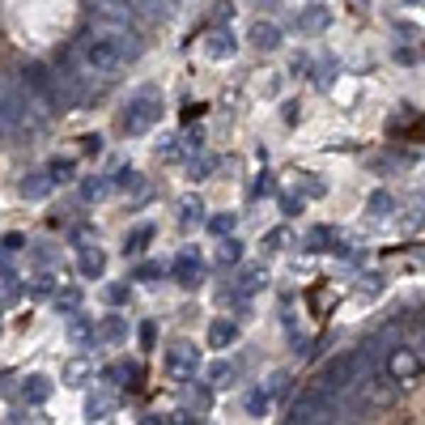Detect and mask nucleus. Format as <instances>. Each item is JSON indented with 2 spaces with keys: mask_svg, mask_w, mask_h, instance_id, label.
I'll use <instances>...</instances> for the list:
<instances>
[{
  "mask_svg": "<svg viewBox=\"0 0 425 425\" xmlns=\"http://www.w3.org/2000/svg\"><path fill=\"white\" fill-rule=\"evenodd\" d=\"M281 213H285V217H298V213H302V200H294V196H281Z\"/></svg>",
  "mask_w": 425,
  "mask_h": 425,
  "instance_id": "44",
  "label": "nucleus"
},
{
  "mask_svg": "<svg viewBox=\"0 0 425 425\" xmlns=\"http://www.w3.org/2000/svg\"><path fill=\"white\" fill-rule=\"evenodd\" d=\"M68 336L81 345V341H89V336H98V332L89 328V319H85V315H77V311H72V319H68Z\"/></svg>",
  "mask_w": 425,
  "mask_h": 425,
  "instance_id": "30",
  "label": "nucleus"
},
{
  "mask_svg": "<svg viewBox=\"0 0 425 425\" xmlns=\"http://www.w3.org/2000/svg\"><path fill=\"white\" fill-rule=\"evenodd\" d=\"M89 9H94V17H111V21H132L136 17L132 0H89Z\"/></svg>",
  "mask_w": 425,
  "mask_h": 425,
  "instance_id": "9",
  "label": "nucleus"
},
{
  "mask_svg": "<svg viewBox=\"0 0 425 425\" xmlns=\"http://www.w3.org/2000/svg\"><path fill=\"white\" fill-rule=\"evenodd\" d=\"M234 341H238V324L234 319H213L209 324V345L213 349H230Z\"/></svg>",
  "mask_w": 425,
  "mask_h": 425,
  "instance_id": "12",
  "label": "nucleus"
},
{
  "mask_svg": "<svg viewBox=\"0 0 425 425\" xmlns=\"http://www.w3.org/2000/svg\"><path fill=\"white\" fill-rule=\"evenodd\" d=\"M166 370H170L175 379L196 375V370H200V349H196L192 341H175V345L166 349Z\"/></svg>",
  "mask_w": 425,
  "mask_h": 425,
  "instance_id": "7",
  "label": "nucleus"
},
{
  "mask_svg": "<svg viewBox=\"0 0 425 425\" xmlns=\"http://www.w3.org/2000/svg\"><path fill=\"white\" fill-rule=\"evenodd\" d=\"M183 145H187V149H196V153H200V149H204V132H200V128H192V132H187V136H183Z\"/></svg>",
  "mask_w": 425,
  "mask_h": 425,
  "instance_id": "43",
  "label": "nucleus"
},
{
  "mask_svg": "<svg viewBox=\"0 0 425 425\" xmlns=\"http://www.w3.org/2000/svg\"><path fill=\"white\" fill-rule=\"evenodd\" d=\"M366 366H370L366 349H362V353H341L336 362H328V366H324V375H319V387H328L332 396H341V392H353Z\"/></svg>",
  "mask_w": 425,
  "mask_h": 425,
  "instance_id": "2",
  "label": "nucleus"
},
{
  "mask_svg": "<svg viewBox=\"0 0 425 425\" xmlns=\"http://www.w3.org/2000/svg\"><path fill=\"white\" fill-rule=\"evenodd\" d=\"M328 26H332V9H324V4L302 9V13H298V21H294V30H298V34H324Z\"/></svg>",
  "mask_w": 425,
  "mask_h": 425,
  "instance_id": "8",
  "label": "nucleus"
},
{
  "mask_svg": "<svg viewBox=\"0 0 425 425\" xmlns=\"http://www.w3.org/2000/svg\"><path fill=\"white\" fill-rule=\"evenodd\" d=\"M0 123H4V119H0Z\"/></svg>",
  "mask_w": 425,
  "mask_h": 425,
  "instance_id": "52",
  "label": "nucleus"
},
{
  "mask_svg": "<svg viewBox=\"0 0 425 425\" xmlns=\"http://www.w3.org/2000/svg\"><path fill=\"white\" fill-rule=\"evenodd\" d=\"M289 68H294V77H298V72L307 77V72H311V55H294V64H289Z\"/></svg>",
  "mask_w": 425,
  "mask_h": 425,
  "instance_id": "48",
  "label": "nucleus"
},
{
  "mask_svg": "<svg viewBox=\"0 0 425 425\" xmlns=\"http://www.w3.org/2000/svg\"><path fill=\"white\" fill-rule=\"evenodd\" d=\"M21 247H26V238H21V234H4V238H0V251H4V255H17Z\"/></svg>",
  "mask_w": 425,
  "mask_h": 425,
  "instance_id": "40",
  "label": "nucleus"
},
{
  "mask_svg": "<svg viewBox=\"0 0 425 425\" xmlns=\"http://www.w3.org/2000/svg\"><path fill=\"white\" fill-rule=\"evenodd\" d=\"M192 400H196V409H200V413H209V404H213V392H209V387H196V396H192Z\"/></svg>",
  "mask_w": 425,
  "mask_h": 425,
  "instance_id": "47",
  "label": "nucleus"
},
{
  "mask_svg": "<svg viewBox=\"0 0 425 425\" xmlns=\"http://www.w3.org/2000/svg\"><path fill=\"white\" fill-rule=\"evenodd\" d=\"M102 298H106V307H123L128 302V285H106Z\"/></svg>",
  "mask_w": 425,
  "mask_h": 425,
  "instance_id": "38",
  "label": "nucleus"
},
{
  "mask_svg": "<svg viewBox=\"0 0 425 425\" xmlns=\"http://www.w3.org/2000/svg\"><path fill=\"white\" fill-rule=\"evenodd\" d=\"M81 145H85V153H98V149H102V140H98V136H85Z\"/></svg>",
  "mask_w": 425,
  "mask_h": 425,
  "instance_id": "50",
  "label": "nucleus"
},
{
  "mask_svg": "<svg viewBox=\"0 0 425 425\" xmlns=\"http://www.w3.org/2000/svg\"><path fill=\"white\" fill-rule=\"evenodd\" d=\"M298 192H302V196H311V200H319V196H324L328 187H324V183H319L315 175H302V179H298Z\"/></svg>",
  "mask_w": 425,
  "mask_h": 425,
  "instance_id": "33",
  "label": "nucleus"
},
{
  "mask_svg": "<svg viewBox=\"0 0 425 425\" xmlns=\"http://www.w3.org/2000/svg\"><path fill=\"white\" fill-rule=\"evenodd\" d=\"M230 17H234V9H230V4H217V13H213V21L221 26V21H230Z\"/></svg>",
  "mask_w": 425,
  "mask_h": 425,
  "instance_id": "49",
  "label": "nucleus"
},
{
  "mask_svg": "<svg viewBox=\"0 0 425 425\" xmlns=\"http://www.w3.org/2000/svg\"><path fill=\"white\" fill-rule=\"evenodd\" d=\"M281 243H285V226H277V230H268V234H264V247H268V251H277Z\"/></svg>",
  "mask_w": 425,
  "mask_h": 425,
  "instance_id": "42",
  "label": "nucleus"
},
{
  "mask_svg": "<svg viewBox=\"0 0 425 425\" xmlns=\"http://www.w3.org/2000/svg\"><path fill=\"white\" fill-rule=\"evenodd\" d=\"M383 370H387L392 379H400V383H413V379H421L425 358L421 353H413V349H392L387 362H383Z\"/></svg>",
  "mask_w": 425,
  "mask_h": 425,
  "instance_id": "5",
  "label": "nucleus"
},
{
  "mask_svg": "<svg viewBox=\"0 0 425 425\" xmlns=\"http://www.w3.org/2000/svg\"><path fill=\"white\" fill-rule=\"evenodd\" d=\"M162 272H166V268H162L158 260H149V264H140V268L132 272V281H153V277H162Z\"/></svg>",
  "mask_w": 425,
  "mask_h": 425,
  "instance_id": "37",
  "label": "nucleus"
},
{
  "mask_svg": "<svg viewBox=\"0 0 425 425\" xmlns=\"http://www.w3.org/2000/svg\"><path fill=\"white\" fill-rule=\"evenodd\" d=\"M234 226H238V217H234V213H217V217H209V234H217V238L234 234Z\"/></svg>",
  "mask_w": 425,
  "mask_h": 425,
  "instance_id": "29",
  "label": "nucleus"
},
{
  "mask_svg": "<svg viewBox=\"0 0 425 425\" xmlns=\"http://www.w3.org/2000/svg\"><path fill=\"white\" fill-rule=\"evenodd\" d=\"M132 9L145 13V17H153V21H166L175 13V0H132Z\"/></svg>",
  "mask_w": 425,
  "mask_h": 425,
  "instance_id": "19",
  "label": "nucleus"
},
{
  "mask_svg": "<svg viewBox=\"0 0 425 425\" xmlns=\"http://www.w3.org/2000/svg\"><path fill=\"white\" fill-rule=\"evenodd\" d=\"M251 196H277V183H272V175H260V179L251 183Z\"/></svg>",
  "mask_w": 425,
  "mask_h": 425,
  "instance_id": "39",
  "label": "nucleus"
},
{
  "mask_svg": "<svg viewBox=\"0 0 425 425\" xmlns=\"http://www.w3.org/2000/svg\"><path fill=\"white\" fill-rule=\"evenodd\" d=\"M111 183H115L119 192H145V183H140V175H136V170H128V166H123L119 175H111Z\"/></svg>",
  "mask_w": 425,
  "mask_h": 425,
  "instance_id": "28",
  "label": "nucleus"
},
{
  "mask_svg": "<svg viewBox=\"0 0 425 425\" xmlns=\"http://www.w3.org/2000/svg\"><path fill=\"white\" fill-rule=\"evenodd\" d=\"M336 413V396L328 387H307L294 404H289V421L298 425H315V421H332Z\"/></svg>",
  "mask_w": 425,
  "mask_h": 425,
  "instance_id": "3",
  "label": "nucleus"
},
{
  "mask_svg": "<svg viewBox=\"0 0 425 425\" xmlns=\"http://www.w3.org/2000/svg\"><path fill=\"white\" fill-rule=\"evenodd\" d=\"M217 166H221V162H217L213 153H200V158H192V179H209Z\"/></svg>",
  "mask_w": 425,
  "mask_h": 425,
  "instance_id": "32",
  "label": "nucleus"
},
{
  "mask_svg": "<svg viewBox=\"0 0 425 425\" xmlns=\"http://www.w3.org/2000/svg\"><path fill=\"white\" fill-rule=\"evenodd\" d=\"M366 213H375V217H392L396 213V200H392V192H370V200H366Z\"/></svg>",
  "mask_w": 425,
  "mask_h": 425,
  "instance_id": "21",
  "label": "nucleus"
},
{
  "mask_svg": "<svg viewBox=\"0 0 425 425\" xmlns=\"http://www.w3.org/2000/svg\"><path fill=\"white\" fill-rule=\"evenodd\" d=\"M238 51V38L230 34V30H213L209 34V55L213 60H226V55H234Z\"/></svg>",
  "mask_w": 425,
  "mask_h": 425,
  "instance_id": "15",
  "label": "nucleus"
},
{
  "mask_svg": "<svg viewBox=\"0 0 425 425\" xmlns=\"http://www.w3.org/2000/svg\"><path fill=\"white\" fill-rule=\"evenodd\" d=\"M302 247H307V251H332V247H336L332 226H311V230H307V238H302Z\"/></svg>",
  "mask_w": 425,
  "mask_h": 425,
  "instance_id": "16",
  "label": "nucleus"
},
{
  "mask_svg": "<svg viewBox=\"0 0 425 425\" xmlns=\"http://www.w3.org/2000/svg\"><path fill=\"white\" fill-rule=\"evenodd\" d=\"M158 119H162V102H158V94H153V89H140L136 98H128V111H123L119 128H123L128 136H140V132H149Z\"/></svg>",
  "mask_w": 425,
  "mask_h": 425,
  "instance_id": "4",
  "label": "nucleus"
},
{
  "mask_svg": "<svg viewBox=\"0 0 425 425\" xmlns=\"http://www.w3.org/2000/svg\"><path fill=\"white\" fill-rule=\"evenodd\" d=\"M260 4H277V0H260Z\"/></svg>",
  "mask_w": 425,
  "mask_h": 425,
  "instance_id": "51",
  "label": "nucleus"
},
{
  "mask_svg": "<svg viewBox=\"0 0 425 425\" xmlns=\"http://www.w3.org/2000/svg\"><path fill=\"white\" fill-rule=\"evenodd\" d=\"M77 64H81V72H85V77H98V81H115V77L128 68V55L89 30V34L81 38V47H77Z\"/></svg>",
  "mask_w": 425,
  "mask_h": 425,
  "instance_id": "1",
  "label": "nucleus"
},
{
  "mask_svg": "<svg viewBox=\"0 0 425 425\" xmlns=\"http://www.w3.org/2000/svg\"><path fill=\"white\" fill-rule=\"evenodd\" d=\"M170 277H175L183 289H196L200 277H204V260H200V251H196V247H183V251L175 255V264H170Z\"/></svg>",
  "mask_w": 425,
  "mask_h": 425,
  "instance_id": "6",
  "label": "nucleus"
},
{
  "mask_svg": "<svg viewBox=\"0 0 425 425\" xmlns=\"http://www.w3.org/2000/svg\"><path fill=\"white\" fill-rule=\"evenodd\" d=\"M77 272H81L85 281H98V277L106 272V255H102L98 247H81V260H77Z\"/></svg>",
  "mask_w": 425,
  "mask_h": 425,
  "instance_id": "10",
  "label": "nucleus"
},
{
  "mask_svg": "<svg viewBox=\"0 0 425 425\" xmlns=\"http://www.w3.org/2000/svg\"><path fill=\"white\" fill-rule=\"evenodd\" d=\"M21 396H26V404H47L51 400V379H43V375H34V379H26V387H21Z\"/></svg>",
  "mask_w": 425,
  "mask_h": 425,
  "instance_id": "17",
  "label": "nucleus"
},
{
  "mask_svg": "<svg viewBox=\"0 0 425 425\" xmlns=\"http://www.w3.org/2000/svg\"><path fill=\"white\" fill-rule=\"evenodd\" d=\"M51 187H55L51 170H38V175H26V179H21V196H26V200H43Z\"/></svg>",
  "mask_w": 425,
  "mask_h": 425,
  "instance_id": "13",
  "label": "nucleus"
},
{
  "mask_svg": "<svg viewBox=\"0 0 425 425\" xmlns=\"http://www.w3.org/2000/svg\"><path fill=\"white\" fill-rule=\"evenodd\" d=\"M200 213H204V204H200V196H183V200H179V221H183V226H192V221H200Z\"/></svg>",
  "mask_w": 425,
  "mask_h": 425,
  "instance_id": "25",
  "label": "nucleus"
},
{
  "mask_svg": "<svg viewBox=\"0 0 425 425\" xmlns=\"http://www.w3.org/2000/svg\"><path fill=\"white\" fill-rule=\"evenodd\" d=\"M209 379L221 387V383H230V379H234V366H230V362H213V366H209Z\"/></svg>",
  "mask_w": 425,
  "mask_h": 425,
  "instance_id": "36",
  "label": "nucleus"
},
{
  "mask_svg": "<svg viewBox=\"0 0 425 425\" xmlns=\"http://www.w3.org/2000/svg\"><path fill=\"white\" fill-rule=\"evenodd\" d=\"M153 341H158V328L145 319V324H140V345H145V349H153Z\"/></svg>",
  "mask_w": 425,
  "mask_h": 425,
  "instance_id": "46",
  "label": "nucleus"
},
{
  "mask_svg": "<svg viewBox=\"0 0 425 425\" xmlns=\"http://www.w3.org/2000/svg\"><path fill=\"white\" fill-rule=\"evenodd\" d=\"M102 379H106V383H136V379H140V370H136V366H128V362H115V366H106V370H102Z\"/></svg>",
  "mask_w": 425,
  "mask_h": 425,
  "instance_id": "23",
  "label": "nucleus"
},
{
  "mask_svg": "<svg viewBox=\"0 0 425 425\" xmlns=\"http://www.w3.org/2000/svg\"><path fill=\"white\" fill-rule=\"evenodd\" d=\"M55 311H60V315H72V311H81V289H77V285H64V289L55 294Z\"/></svg>",
  "mask_w": 425,
  "mask_h": 425,
  "instance_id": "22",
  "label": "nucleus"
},
{
  "mask_svg": "<svg viewBox=\"0 0 425 425\" xmlns=\"http://www.w3.org/2000/svg\"><path fill=\"white\" fill-rule=\"evenodd\" d=\"M149 243H153V226L145 221V226L128 230V238H123V255H140V251H145Z\"/></svg>",
  "mask_w": 425,
  "mask_h": 425,
  "instance_id": "18",
  "label": "nucleus"
},
{
  "mask_svg": "<svg viewBox=\"0 0 425 425\" xmlns=\"http://www.w3.org/2000/svg\"><path fill=\"white\" fill-rule=\"evenodd\" d=\"M217 260H221V264H238V260H243V243H238L234 234H226L221 247H217Z\"/></svg>",
  "mask_w": 425,
  "mask_h": 425,
  "instance_id": "26",
  "label": "nucleus"
},
{
  "mask_svg": "<svg viewBox=\"0 0 425 425\" xmlns=\"http://www.w3.org/2000/svg\"><path fill=\"white\" fill-rule=\"evenodd\" d=\"M251 43H255L260 51H277V47H281V26H277V21H255V26H251Z\"/></svg>",
  "mask_w": 425,
  "mask_h": 425,
  "instance_id": "11",
  "label": "nucleus"
},
{
  "mask_svg": "<svg viewBox=\"0 0 425 425\" xmlns=\"http://www.w3.org/2000/svg\"><path fill=\"white\" fill-rule=\"evenodd\" d=\"M264 285H268V272H264V268H251V272H247V277H243L230 294H226V298L243 302V298H251V294H255V289H264Z\"/></svg>",
  "mask_w": 425,
  "mask_h": 425,
  "instance_id": "14",
  "label": "nucleus"
},
{
  "mask_svg": "<svg viewBox=\"0 0 425 425\" xmlns=\"http://www.w3.org/2000/svg\"><path fill=\"white\" fill-rule=\"evenodd\" d=\"M111 187H115V183H111V179H102V175H94V179H81V200H89V204H94V200H102Z\"/></svg>",
  "mask_w": 425,
  "mask_h": 425,
  "instance_id": "20",
  "label": "nucleus"
},
{
  "mask_svg": "<svg viewBox=\"0 0 425 425\" xmlns=\"http://www.w3.org/2000/svg\"><path fill=\"white\" fill-rule=\"evenodd\" d=\"M115 409V400L106 396V392H98V396H89V404H85V413H89V421H102L106 413Z\"/></svg>",
  "mask_w": 425,
  "mask_h": 425,
  "instance_id": "27",
  "label": "nucleus"
},
{
  "mask_svg": "<svg viewBox=\"0 0 425 425\" xmlns=\"http://www.w3.org/2000/svg\"><path fill=\"white\" fill-rule=\"evenodd\" d=\"M51 289H55V277H47V272H43V277H34V281H30V298H47V294H51Z\"/></svg>",
  "mask_w": 425,
  "mask_h": 425,
  "instance_id": "35",
  "label": "nucleus"
},
{
  "mask_svg": "<svg viewBox=\"0 0 425 425\" xmlns=\"http://www.w3.org/2000/svg\"><path fill=\"white\" fill-rule=\"evenodd\" d=\"M47 170H51V179H55V183H64V179L72 175V162H51Z\"/></svg>",
  "mask_w": 425,
  "mask_h": 425,
  "instance_id": "41",
  "label": "nucleus"
},
{
  "mask_svg": "<svg viewBox=\"0 0 425 425\" xmlns=\"http://www.w3.org/2000/svg\"><path fill=\"white\" fill-rule=\"evenodd\" d=\"M98 336H102V341H123V336H128V324H123L119 315H111V319H102Z\"/></svg>",
  "mask_w": 425,
  "mask_h": 425,
  "instance_id": "31",
  "label": "nucleus"
},
{
  "mask_svg": "<svg viewBox=\"0 0 425 425\" xmlns=\"http://www.w3.org/2000/svg\"><path fill=\"white\" fill-rule=\"evenodd\" d=\"M379 289H383V277H379V272L362 277V294H379Z\"/></svg>",
  "mask_w": 425,
  "mask_h": 425,
  "instance_id": "45",
  "label": "nucleus"
},
{
  "mask_svg": "<svg viewBox=\"0 0 425 425\" xmlns=\"http://www.w3.org/2000/svg\"><path fill=\"white\" fill-rule=\"evenodd\" d=\"M268 409H272V392L255 387V392L247 396V413H251V417H268Z\"/></svg>",
  "mask_w": 425,
  "mask_h": 425,
  "instance_id": "24",
  "label": "nucleus"
},
{
  "mask_svg": "<svg viewBox=\"0 0 425 425\" xmlns=\"http://www.w3.org/2000/svg\"><path fill=\"white\" fill-rule=\"evenodd\" d=\"M17 294H21L17 277H4V281H0V307H13V302H17Z\"/></svg>",
  "mask_w": 425,
  "mask_h": 425,
  "instance_id": "34",
  "label": "nucleus"
}]
</instances>
